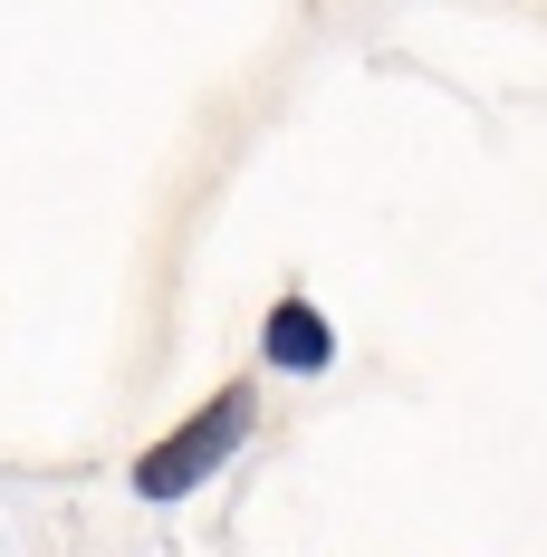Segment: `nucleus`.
Listing matches in <instances>:
<instances>
[{
	"label": "nucleus",
	"instance_id": "nucleus-1",
	"mask_svg": "<svg viewBox=\"0 0 547 557\" xmlns=\"http://www.w3.org/2000/svg\"><path fill=\"white\" fill-rule=\"evenodd\" d=\"M250 413H260V394H250V385H221L192 423H173L164 443H145V461H135V491H145V500H183L192 481H212L221 461L240 451Z\"/></svg>",
	"mask_w": 547,
	"mask_h": 557
},
{
	"label": "nucleus",
	"instance_id": "nucleus-2",
	"mask_svg": "<svg viewBox=\"0 0 547 557\" xmlns=\"http://www.w3.org/2000/svg\"><path fill=\"white\" fill-rule=\"evenodd\" d=\"M327 356H336L327 318H318L308 298H278L270 308V366H298V375H308V366H327Z\"/></svg>",
	"mask_w": 547,
	"mask_h": 557
}]
</instances>
